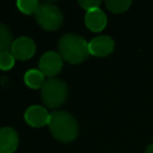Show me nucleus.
<instances>
[{"instance_id":"6e6552de","label":"nucleus","mask_w":153,"mask_h":153,"mask_svg":"<svg viewBox=\"0 0 153 153\" xmlns=\"http://www.w3.org/2000/svg\"><path fill=\"white\" fill-rule=\"evenodd\" d=\"M24 118L26 123L30 124L31 127L39 128V127H44L49 124L50 114H48L47 109L41 105H32L26 109L24 114Z\"/></svg>"},{"instance_id":"dca6fc26","label":"nucleus","mask_w":153,"mask_h":153,"mask_svg":"<svg viewBox=\"0 0 153 153\" xmlns=\"http://www.w3.org/2000/svg\"><path fill=\"white\" fill-rule=\"evenodd\" d=\"M79 5H80L84 10L91 11V10L99 8L100 1H99V0H80V1H79Z\"/></svg>"},{"instance_id":"9b49d317","label":"nucleus","mask_w":153,"mask_h":153,"mask_svg":"<svg viewBox=\"0 0 153 153\" xmlns=\"http://www.w3.org/2000/svg\"><path fill=\"white\" fill-rule=\"evenodd\" d=\"M24 81L25 84L31 87V88H39L43 86L44 81V75L39 69H30L25 73L24 75Z\"/></svg>"},{"instance_id":"f257e3e1","label":"nucleus","mask_w":153,"mask_h":153,"mask_svg":"<svg viewBox=\"0 0 153 153\" xmlns=\"http://www.w3.org/2000/svg\"><path fill=\"white\" fill-rule=\"evenodd\" d=\"M53 136L61 142H71L78 136L79 127L76 120L67 111H54L50 114L48 124Z\"/></svg>"},{"instance_id":"0eeeda50","label":"nucleus","mask_w":153,"mask_h":153,"mask_svg":"<svg viewBox=\"0 0 153 153\" xmlns=\"http://www.w3.org/2000/svg\"><path fill=\"white\" fill-rule=\"evenodd\" d=\"M115 42L110 36H97L88 42V50L91 55L104 57L112 53Z\"/></svg>"},{"instance_id":"1a4fd4ad","label":"nucleus","mask_w":153,"mask_h":153,"mask_svg":"<svg viewBox=\"0 0 153 153\" xmlns=\"http://www.w3.org/2000/svg\"><path fill=\"white\" fill-rule=\"evenodd\" d=\"M19 143L17 131L11 127L0 129V153H13Z\"/></svg>"},{"instance_id":"f3484780","label":"nucleus","mask_w":153,"mask_h":153,"mask_svg":"<svg viewBox=\"0 0 153 153\" xmlns=\"http://www.w3.org/2000/svg\"><path fill=\"white\" fill-rule=\"evenodd\" d=\"M146 153H153V143L149 145V146L146 148Z\"/></svg>"},{"instance_id":"ddd939ff","label":"nucleus","mask_w":153,"mask_h":153,"mask_svg":"<svg viewBox=\"0 0 153 153\" xmlns=\"http://www.w3.org/2000/svg\"><path fill=\"white\" fill-rule=\"evenodd\" d=\"M105 5H106L108 10L111 12L122 13L130 7L131 1H129V0H108V1H105Z\"/></svg>"},{"instance_id":"7ed1b4c3","label":"nucleus","mask_w":153,"mask_h":153,"mask_svg":"<svg viewBox=\"0 0 153 153\" xmlns=\"http://www.w3.org/2000/svg\"><path fill=\"white\" fill-rule=\"evenodd\" d=\"M41 94L43 103L48 108L54 109L61 106L66 102L68 96V88L65 81L56 78H50L41 87Z\"/></svg>"},{"instance_id":"423d86ee","label":"nucleus","mask_w":153,"mask_h":153,"mask_svg":"<svg viewBox=\"0 0 153 153\" xmlns=\"http://www.w3.org/2000/svg\"><path fill=\"white\" fill-rule=\"evenodd\" d=\"M11 53L14 56V59L29 60L36 53V44L32 41V38L22 36L19 38L14 39V42L11 47Z\"/></svg>"},{"instance_id":"39448f33","label":"nucleus","mask_w":153,"mask_h":153,"mask_svg":"<svg viewBox=\"0 0 153 153\" xmlns=\"http://www.w3.org/2000/svg\"><path fill=\"white\" fill-rule=\"evenodd\" d=\"M62 69V57L56 51H48L39 60V71L44 76H54Z\"/></svg>"},{"instance_id":"4468645a","label":"nucleus","mask_w":153,"mask_h":153,"mask_svg":"<svg viewBox=\"0 0 153 153\" xmlns=\"http://www.w3.org/2000/svg\"><path fill=\"white\" fill-rule=\"evenodd\" d=\"M17 7L19 8L20 12L25 14H32L37 12L39 4L36 0H19L17 1Z\"/></svg>"},{"instance_id":"f8f14e48","label":"nucleus","mask_w":153,"mask_h":153,"mask_svg":"<svg viewBox=\"0 0 153 153\" xmlns=\"http://www.w3.org/2000/svg\"><path fill=\"white\" fill-rule=\"evenodd\" d=\"M13 42L14 41L10 29L5 24L0 23V53L7 51L8 49H11Z\"/></svg>"},{"instance_id":"f03ea898","label":"nucleus","mask_w":153,"mask_h":153,"mask_svg":"<svg viewBox=\"0 0 153 153\" xmlns=\"http://www.w3.org/2000/svg\"><path fill=\"white\" fill-rule=\"evenodd\" d=\"M59 53L65 61L73 65L80 63L90 55L88 43L79 35L66 33L59 41Z\"/></svg>"},{"instance_id":"9d476101","label":"nucleus","mask_w":153,"mask_h":153,"mask_svg":"<svg viewBox=\"0 0 153 153\" xmlns=\"http://www.w3.org/2000/svg\"><path fill=\"white\" fill-rule=\"evenodd\" d=\"M85 24L91 31L99 32L106 26V16L99 8L87 11L85 14Z\"/></svg>"},{"instance_id":"20e7f679","label":"nucleus","mask_w":153,"mask_h":153,"mask_svg":"<svg viewBox=\"0 0 153 153\" xmlns=\"http://www.w3.org/2000/svg\"><path fill=\"white\" fill-rule=\"evenodd\" d=\"M35 16H36V22L44 30H48V31L57 30L61 26L63 20L61 10L50 2L41 4Z\"/></svg>"},{"instance_id":"2eb2a0df","label":"nucleus","mask_w":153,"mask_h":153,"mask_svg":"<svg viewBox=\"0 0 153 153\" xmlns=\"http://www.w3.org/2000/svg\"><path fill=\"white\" fill-rule=\"evenodd\" d=\"M14 66V56L11 51H2L0 53V69L8 71Z\"/></svg>"}]
</instances>
